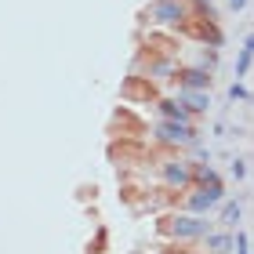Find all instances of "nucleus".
I'll list each match as a JSON object with an SVG mask.
<instances>
[{"label":"nucleus","instance_id":"nucleus-20","mask_svg":"<svg viewBox=\"0 0 254 254\" xmlns=\"http://www.w3.org/2000/svg\"><path fill=\"white\" fill-rule=\"evenodd\" d=\"M160 254H189V251H160Z\"/></svg>","mask_w":254,"mask_h":254},{"label":"nucleus","instance_id":"nucleus-19","mask_svg":"<svg viewBox=\"0 0 254 254\" xmlns=\"http://www.w3.org/2000/svg\"><path fill=\"white\" fill-rule=\"evenodd\" d=\"M244 48H247V51H254V33H251V37L244 40Z\"/></svg>","mask_w":254,"mask_h":254},{"label":"nucleus","instance_id":"nucleus-9","mask_svg":"<svg viewBox=\"0 0 254 254\" xmlns=\"http://www.w3.org/2000/svg\"><path fill=\"white\" fill-rule=\"evenodd\" d=\"M120 95H124V98H153L156 91H153V84H149V76H131V80L120 87Z\"/></svg>","mask_w":254,"mask_h":254},{"label":"nucleus","instance_id":"nucleus-3","mask_svg":"<svg viewBox=\"0 0 254 254\" xmlns=\"http://www.w3.org/2000/svg\"><path fill=\"white\" fill-rule=\"evenodd\" d=\"M225 200V189L222 186H189V196H186V211H192V214H207V211H214L218 203Z\"/></svg>","mask_w":254,"mask_h":254},{"label":"nucleus","instance_id":"nucleus-21","mask_svg":"<svg viewBox=\"0 0 254 254\" xmlns=\"http://www.w3.org/2000/svg\"><path fill=\"white\" fill-rule=\"evenodd\" d=\"M200 4H211V0H200Z\"/></svg>","mask_w":254,"mask_h":254},{"label":"nucleus","instance_id":"nucleus-12","mask_svg":"<svg viewBox=\"0 0 254 254\" xmlns=\"http://www.w3.org/2000/svg\"><path fill=\"white\" fill-rule=\"evenodd\" d=\"M222 222H225L229 229H236V222H240V203H225V207H222Z\"/></svg>","mask_w":254,"mask_h":254},{"label":"nucleus","instance_id":"nucleus-8","mask_svg":"<svg viewBox=\"0 0 254 254\" xmlns=\"http://www.w3.org/2000/svg\"><path fill=\"white\" fill-rule=\"evenodd\" d=\"M156 106H160V113H164V120H182V124H192V109H189V106H182L178 98H160Z\"/></svg>","mask_w":254,"mask_h":254},{"label":"nucleus","instance_id":"nucleus-4","mask_svg":"<svg viewBox=\"0 0 254 254\" xmlns=\"http://www.w3.org/2000/svg\"><path fill=\"white\" fill-rule=\"evenodd\" d=\"M196 127L192 124H182V120H160L156 124V138L164 145H196Z\"/></svg>","mask_w":254,"mask_h":254},{"label":"nucleus","instance_id":"nucleus-5","mask_svg":"<svg viewBox=\"0 0 254 254\" xmlns=\"http://www.w3.org/2000/svg\"><path fill=\"white\" fill-rule=\"evenodd\" d=\"M160 175H164V182L171 189H189L192 186V164H186V160H164Z\"/></svg>","mask_w":254,"mask_h":254},{"label":"nucleus","instance_id":"nucleus-7","mask_svg":"<svg viewBox=\"0 0 254 254\" xmlns=\"http://www.w3.org/2000/svg\"><path fill=\"white\" fill-rule=\"evenodd\" d=\"M178 102L182 106H189L192 113H207V106H211V95L200 87H178Z\"/></svg>","mask_w":254,"mask_h":254},{"label":"nucleus","instance_id":"nucleus-17","mask_svg":"<svg viewBox=\"0 0 254 254\" xmlns=\"http://www.w3.org/2000/svg\"><path fill=\"white\" fill-rule=\"evenodd\" d=\"M236 254H251V251H247V236H244V233H236Z\"/></svg>","mask_w":254,"mask_h":254},{"label":"nucleus","instance_id":"nucleus-15","mask_svg":"<svg viewBox=\"0 0 254 254\" xmlns=\"http://www.w3.org/2000/svg\"><path fill=\"white\" fill-rule=\"evenodd\" d=\"M229 98H247V87H244V84H240V80H236V84L229 87Z\"/></svg>","mask_w":254,"mask_h":254},{"label":"nucleus","instance_id":"nucleus-13","mask_svg":"<svg viewBox=\"0 0 254 254\" xmlns=\"http://www.w3.org/2000/svg\"><path fill=\"white\" fill-rule=\"evenodd\" d=\"M251 59H254V51H247V48L240 51V59H236V80H240V76H247V69H251Z\"/></svg>","mask_w":254,"mask_h":254},{"label":"nucleus","instance_id":"nucleus-11","mask_svg":"<svg viewBox=\"0 0 254 254\" xmlns=\"http://www.w3.org/2000/svg\"><path fill=\"white\" fill-rule=\"evenodd\" d=\"M225 247H229V236H225V233H207V251L225 254Z\"/></svg>","mask_w":254,"mask_h":254},{"label":"nucleus","instance_id":"nucleus-6","mask_svg":"<svg viewBox=\"0 0 254 254\" xmlns=\"http://www.w3.org/2000/svg\"><path fill=\"white\" fill-rule=\"evenodd\" d=\"M175 80H178V87H200V91H211V73L207 69H178L175 73Z\"/></svg>","mask_w":254,"mask_h":254},{"label":"nucleus","instance_id":"nucleus-1","mask_svg":"<svg viewBox=\"0 0 254 254\" xmlns=\"http://www.w3.org/2000/svg\"><path fill=\"white\" fill-rule=\"evenodd\" d=\"M196 15V4L189 0H153V4L145 7V22H153V26H171V29H186V22Z\"/></svg>","mask_w":254,"mask_h":254},{"label":"nucleus","instance_id":"nucleus-18","mask_svg":"<svg viewBox=\"0 0 254 254\" xmlns=\"http://www.w3.org/2000/svg\"><path fill=\"white\" fill-rule=\"evenodd\" d=\"M229 7H233V11H244V7H247V0H229Z\"/></svg>","mask_w":254,"mask_h":254},{"label":"nucleus","instance_id":"nucleus-2","mask_svg":"<svg viewBox=\"0 0 254 254\" xmlns=\"http://www.w3.org/2000/svg\"><path fill=\"white\" fill-rule=\"evenodd\" d=\"M160 233L171 236V240H203L207 233H211V222H207L203 214L186 211V214H171V218H164V222H160Z\"/></svg>","mask_w":254,"mask_h":254},{"label":"nucleus","instance_id":"nucleus-10","mask_svg":"<svg viewBox=\"0 0 254 254\" xmlns=\"http://www.w3.org/2000/svg\"><path fill=\"white\" fill-rule=\"evenodd\" d=\"M192 182H196V186H222V178H218L214 175V167L211 164H192Z\"/></svg>","mask_w":254,"mask_h":254},{"label":"nucleus","instance_id":"nucleus-14","mask_svg":"<svg viewBox=\"0 0 254 254\" xmlns=\"http://www.w3.org/2000/svg\"><path fill=\"white\" fill-rule=\"evenodd\" d=\"M102 244H106V229H98V236H95V244L87 247V254H102Z\"/></svg>","mask_w":254,"mask_h":254},{"label":"nucleus","instance_id":"nucleus-16","mask_svg":"<svg viewBox=\"0 0 254 254\" xmlns=\"http://www.w3.org/2000/svg\"><path fill=\"white\" fill-rule=\"evenodd\" d=\"M229 171H233V178L240 182V178H244L247 175V167H244V160H233V167H229Z\"/></svg>","mask_w":254,"mask_h":254}]
</instances>
